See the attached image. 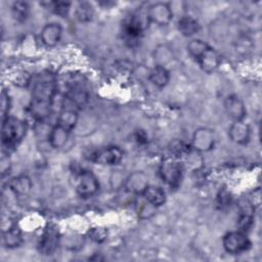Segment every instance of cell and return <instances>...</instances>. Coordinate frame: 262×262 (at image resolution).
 I'll list each match as a JSON object with an SVG mask.
<instances>
[{
  "mask_svg": "<svg viewBox=\"0 0 262 262\" xmlns=\"http://www.w3.org/2000/svg\"><path fill=\"white\" fill-rule=\"evenodd\" d=\"M56 90V82L52 74H42L33 82L30 112L36 120L42 121L49 116Z\"/></svg>",
  "mask_w": 262,
  "mask_h": 262,
  "instance_id": "cell-1",
  "label": "cell"
},
{
  "mask_svg": "<svg viewBox=\"0 0 262 262\" xmlns=\"http://www.w3.org/2000/svg\"><path fill=\"white\" fill-rule=\"evenodd\" d=\"M27 124L25 121L14 118L7 117L2 121L1 128V139L2 146L7 149L16 147V145L24 139L27 133Z\"/></svg>",
  "mask_w": 262,
  "mask_h": 262,
  "instance_id": "cell-2",
  "label": "cell"
},
{
  "mask_svg": "<svg viewBox=\"0 0 262 262\" xmlns=\"http://www.w3.org/2000/svg\"><path fill=\"white\" fill-rule=\"evenodd\" d=\"M185 167L183 163L174 157L163 159L159 166V175L161 179L171 188H177L183 178Z\"/></svg>",
  "mask_w": 262,
  "mask_h": 262,
  "instance_id": "cell-3",
  "label": "cell"
},
{
  "mask_svg": "<svg viewBox=\"0 0 262 262\" xmlns=\"http://www.w3.org/2000/svg\"><path fill=\"white\" fill-rule=\"evenodd\" d=\"M74 188L80 198H91L99 190L98 178L92 171L82 170L75 176Z\"/></svg>",
  "mask_w": 262,
  "mask_h": 262,
  "instance_id": "cell-4",
  "label": "cell"
},
{
  "mask_svg": "<svg viewBox=\"0 0 262 262\" xmlns=\"http://www.w3.org/2000/svg\"><path fill=\"white\" fill-rule=\"evenodd\" d=\"M222 246L228 254L238 255L251 248V241L249 239L247 232L237 229L224 234L222 238Z\"/></svg>",
  "mask_w": 262,
  "mask_h": 262,
  "instance_id": "cell-5",
  "label": "cell"
},
{
  "mask_svg": "<svg viewBox=\"0 0 262 262\" xmlns=\"http://www.w3.org/2000/svg\"><path fill=\"white\" fill-rule=\"evenodd\" d=\"M124 152L117 145H108L93 151L90 161L101 166H116L123 160Z\"/></svg>",
  "mask_w": 262,
  "mask_h": 262,
  "instance_id": "cell-6",
  "label": "cell"
},
{
  "mask_svg": "<svg viewBox=\"0 0 262 262\" xmlns=\"http://www.w3.org/2000/svg\"><path fill=\"white\" fill-rule=\"evenodd\" d=\"M149 23H154L160 27L168 26L173 19V9L169 3L156 2L146 8Z\"/></svg>",
  "mask_w": 262,
  "mask_h": 262,
  "instance_id": "cell-7",
  "label": "cell"
},
{
  "mask_svg": "<svg viewBox=\"0 0 262 262\" xmlns=\"http://www.w3.org/2000/svg\"><path fill=\"white\" fill-rule=\"evenodd\" d=\"M215 141L214 130L207 127H200L192 134L190 146L198 152H207L214 148Z\"/></svg>",
  "mask_w": 262,
  "mask_h": 262,
  "instance_id": "cell-8",
  "label": "cell"
},
{
  "mask_svg": "<svg viewBox=\"0 0 262 262\" xmlns=\"http://www.w3.org/2000/svg\"><path fill=\"white\" fill-rule=\"evenodd\" d=\"M148 184L147 176L141 171H135L124 179L123 188H125L126 192L139 196L143 193Z\"/></svg>",
  "mask_w": 262,
  "mask_h": 262,
  "instance_id": "cell-9",
  "label": "cell"
},
{
  "mask_svg": "<svg viewBox=\"0 0 262 262\" xmlns=\"http://www.w3.org/2000/svg\"><path fill=\"white\" fill-rule=\"evenodd\" d=\"M58 241L59 234L57 228L53 225H48L40 238L38 245L39 252L44 256L52 255L58 246Z\"/></svg>",
  "mask_w": 262,
  "mask_h": 262,
  "instance_id": "cell-10",
  "label": "cell"
},
{
  "mask_svg": "<svg viewBox=\"0 0 262 262\" xmlns=\"http://www.w3.org/2000/svg\"><path fill=\"white\" fill-rule=\"evenodd\" d=\"M224 110L232 121H244L247 108L243 99L236 94H229L224 99Z\"/></svg>",
  "mask_w": 262,
  "mask_h": 262,
  "instance_id": "cell-11",
  "label": "cell"
},
{
  "mask_svg": "<svg viewBox=\"0 0 262 262\" xmlns=\"http://www.w3.org/2000/svg\"><path fill=\"white\" fill-rule=\"evenodd\" d=\"M195 61L205 73L212 74L219 68L221 63V56L212 46L209 45L195 59Z\"/></svg>",
  "mask_w": 262,
  "mask_h": 262,
  "instance_id": "cell-12",
  "label": "cell"
},
{
  "mask_svg": "<svg viewBox=\"0 0 262 262\" xmlns=\"http://www.w3.org/2000/svg\"><path fill=\"white\" fill-rule=\"evenodd\" d=\"M62 36V27L60 24L52 21L46 24L40 32V39L44 46L51 48L56 46Z\"/></svg>",
  "mask_w": 262,
  "mask_h": 262,
  "instance_id": "cell-13",
  "label": "cell"
},
{
  "mask_svg": "<svg viewBox=\"0 0 262 262\" xmlns=\"http://www.w3.org/2000/svg\"><path fill=\"white\" fill-rule=\"evenodd\" d=\"M228 137L232 142L245 145L250 140L251 128L244 121H232L228 128Z\"/></svg>",
  "mask_w": 262,
  "mask_h": 262,
  "instance_id": "cell-14",
  "label": "cell"
},
{
  "mask_svg": "<svg viewBox=\"0 0 262 262\" xmlns=\"http://www.w3.org/2000/svg\"><path fill=\"white\" fill-rule=\"evenodd\" d=\"M149 82L157 88H165L170 81V72L165 66L156 64L148 73Z\"/></svg>",
  "mask_w": 262,
  "mask_h": 262,
  "instance_id": "cell-15",
  "label": "cell"
},
{
  "mask_svg": "<svg viewBox=\"0 0 262 262\" xmlns=\"http://www.w3.org/2000/svg\"><path fill=\"white\" fill-rule=\"evenodd\" d=\"M70 134H71V131L55 124L51 128V130L48 134V142L51 145V147H53V148H56V149L61 148L66 145Z\"/></svg>",
  "mask_w": 262,
  "mask_h": 262,
  "instance_id": "cell-16",
  "label": "cell"
},
{
  "mask_svg": "<svg viewBox=\"0 0 262 262\" xmlns=\"http://www.w3.org/2000/svg\"><path fill=\"white\" fill-rule=\"evenodd\" d=\"M177 29L184 37H192L201 30L200 23L190 15H183L177 21Z\"/></svg>",
  "mask_w": 262,
  "mask_h": 262,
  "instance_id": "cell-17",
  "label": "cell"
},
{
  "mask_svg": "<svg viewBox=\"0 0 262 262\" xmlns=\"http://www.w3.org/2000/svg\"><path fill=\"white\" fill-rule=\"evenodd\" d=\"M148 203H150L156 208L161 207L166 202V192L165 190L157 185L148 184L143 193L141 194Z\"/></svg>",
  "mask_w": 262,
  "mask_h": 262,
  "instance_id": "cell-18",
  "label": "cell"
},
{
  "mask_svg": "<svg viewBox=\"0 0 262 262\" xmlns=\"http://www.w3.org/2000/svg\"><path fill=\"white\" fill-rule=\"evenodd\" d=\"M254 210H255V207L252 204L245 205L241 209L238 219H237L238 230L247 232L250 229L254 221Z\"/></svg>",
  "mask_w": 262,
  "mask_h": 262,
  "instance_id": "cell-19",
  "label": "cell"
},
{
  "mask_svg": "<svg viewBox=\"0 0 262 262\" xmlns=\"http://www.w3.org/2000/svg\"><path fill=\"white\" fill-rule=\"evenodd\" d=\"M9 187L15 194L25 195L30 192L32 188V181L27 175H19L10 180Z\"/></svg>",
  "mask_w": 262,
  "mask_h": 262,
  "instance_id": "cell-20",
  "label": "cell"
},
{
  "mask_svg": "<svg viewBox=\"0 0 262 262\" xmlns=\"http://www.w3.org/2000/svg\"><path fill=\"white\" fill-rule=\"evenodd\" d=\"M23 244L20 231L15 227H9L3 232V245L6 248H17Z\"/></svg>",
  "mask_w": 262,
  "mask_h": 262,
  "instance_id": "cell-21",
  "label": "cell"
},
{
  "mask_svg": "<svg viewBox=\"0 0 262 262\" xmlns=\"http://www.w3.org/2000/svg\"><path fill=\"white\" fill-rule=\"evenodd\" d=\"M76 18L81 23H88L93 18L94 7L89 2H79L75 9Z\"/></svg>",
  "mask_w": 262,
  "mask_h": 262,
  "instance_id": "cell-22",
  "label": "cell"
},
{
  "mask_svg": "<svg viewBox=\"0 0 262 262\" xmlns=\"http://www.w3.org/2000/svg\"><path fill=\"white\" fill-rule=\"evenodd\" d=\"M30 12V6L27 2L15 1L11 5V13L15 20L23 23L27 19Z\"/></svg>",
  "mask_w": 262,
  "mask_h": 262,
  "instance_id": "cell-23",
  "label": "cell"
},
{
  "mask_svg": "<svg viewBox=\"0 0 262 262\" xmlns=\"http://www.w3.org/2000/svg\"><path fill=\"white\" fill-rule=\"evenodd\" d=\"M136 205V212L139 218L146 219L154 215L156 211V207L152 206L150 203H148L142 195H139V201L135 203Z\"/></svg>",
  "mask_w": 262,
  "mask_h": 262,
  "instance_id": "cell-24",
  "label": "cell"
},
{
  "mask_svg": "<svg viewBox=\"0 0 262 262\" xmlns=\"http://www.w3.org/2000/svg\"><path fill=\"white\" fill-rule=\"evenodd\" d=\"M49 6V9L55 13L56 15H59L61 17H66L70 10H71V2H63V1H54L47 3Z\"/></svg>",
  "mask_w": 262,
  "mask_h": 262,
  "instance_id": "cell-25",
  "label": "cell"
},
{
  "mask_svg": "<svg viewBox=\"0 0 262 262\" xmlns=\"http://www.w3.org/2000/svg\"><path fill=\"white\" fill-rule=\"evenodd\" d=\"M11 106V100L10 97L8 95V93L3 90L2 94H1V119L2 121L4 119H6L7 117H9V110Z\"/></svg>",
  "mask_w": 262,
  "mask_h": 262,
  "instance_id": "cell-26",
  "label": "cell"
},
{
  "mask_svg": "<svg viewBox=\"0 0 262 262\" xmlns=\"http://www.w3.org/2000/svg\"><path fill=\"white\" fill-rule=\"evenodd\" d=\"M89 236L95 243H102L107 236V231L103 227H94L89 231Z\"/></svg>",
  "mask_w": 262,
  "mask_h": 262,
  "instance_id": "cell-27",
  "label": "cell"
},
{
  "mask_svg": "<svg viewBox=\"0 0 262 262\" xmlns=\"http://www.w3.org/2000/svg\"><path fill=\"white\" fill-rule=\"evenodd\" d=\"M230 203V194L226 189L220 190V192L217 195V204L220 208H223L227 206Z\"/></svg>",
  "mask_w": 262,
  "mask_h": 262,
  "instance_id": "cell-28",
  "label": "cell"
}]
</instances>
